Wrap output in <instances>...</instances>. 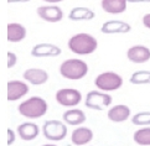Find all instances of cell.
Returning a JSON list of instances; mask_svg holds the SVG:
<instances>
[{"instance_id":"29","label":"cell","mask_w":150,"mask_h":146,"mask_svg":"<svg viewBox=\"0 0 150 146\" xmlns=\"http://www.w3.org/2000/svg\"><path fill=\"white\" fill-rule=\"evenodd\" d=\"M44 1H47V3H60V1H62V0H44Z\"/></svg>"},{"instance_id":"30","label":"cell","mask_w":150,"mask_h":146,"mask_svg":"<svg viewBox=\"0 0 150 146\" xmlns=\"http://www.w3.org/2000/svg\"><path fill=\"white\" fill-rule=\"evenodd\" d=\"M42 146H57V145H42Z\"/></svg>"},{"instance_id":"3","label":"cell","mask_w":150,"mask_h":146,"mask_svg":"<svg viewBox=\"0 0 150 146\" xmlns=\"http://www.w3.org/2000/svg\"><path fill=\"white\" fill-rule=\"evenodd\" d=\"M87 72H88L87 63L76 58L66 59L60 66V73L66 79H72V80L81 79L87 74Z\"/></svg>"},{"instance_id":"26","label":"cell","mask_w":150,"mask_h":146,"mask_svg":"<svg viewBox=\"0 0 150 146\" xmlns=\"http://www.w3.org/2000/svg\"><path fill=\"white\" fill-rule=\"evenodd\" d=\"M143 24H144V26H145V28L150 29V14H146V15L143 18Z\"/></svg>"},{"instance_id":"10","label":"cell","mask_w":150,"mask_h":146,"mask_svg":"<svg viewBox=\"0 0 150 146\" xmlns=\"http://www.w3.org/2000/svg\"><path fill=\"white\" fill-rule=\"evenodd\" d=\"M127 56L133 63H145L150 59V50L145 46H134L128 50Z\"/></svg>"},{"instance_id":"19","label":"cell","mask_w":150,"mask_h":146,"mask_svg":"<svg viewBox=\"0 0 150 146\" xmlns=\"http://www.w3.org/2000/svg\"><path fill=\"white\" fill-rule=\"evenodd\" d=\"M62 119L68 125H79L86 121V114L79 109H71L63 113Z\"/></svg>"},{"instance_id":"15","label":"cell","mask_w":150,"mask_h":146,"mask_svg":"<svg viewBox=\"0 0 150 146\" xmlns=\"http://www.w3.org/2000/svg\"><path fill=\"white\" fill-rule=\"evenodd\" d=\"M130 115V109L127 105H115L108 111V119L114 123L125 121Z\"/></svg>"},{"instance_id":"18","label":"cell","mask_w":150,"mask_h":146,"mask_svg":"<svg viewBox=\"0 0 150 146\" xmlns=\"http://www.w3.org/2000/svg\"><path fill=\"white\" fill-rule=\"evenodd\" d=\"M26 29L23 25L13 23L8 25V41L9 42H20L25 39Z\"/></svg>"},{"instance_id":"17","label":"cell","mask_w":150,"mask_h":146,"mask_svg":"<svg viewBox=\"0 0 150 146\" xmlns=\"http://www.w3.org/2000/svg\"><path fill=\"white\" fill-rule=\"evenodd\" d=\"M102 8L105 13L122 14L127 10V0H102Z\"/></svg>"},{"instance_id":"4","label":"cell","mask_w":150,"mask_h":146,"mask_svg":"<svg viewBox=\"0 0 150 146\" xmlns=\"http://www.w3.org/2000/svg\"><path fill=\"white\" fill-rule=\"evenodd\" d=\"M94 83L98 89L104 92H110V90H117L122 87L123 78L114 72H104L96 78Z\"/></svg>"},{"instance_id":"21","label":"cell","mask_w":150,"mask_h":146,"mask_svg":"<svg viewBox=\"0 0 150 146\" xmlns=\"http://www.w3.org/2000/svg\"><path fill=\"white\" fill-rule=\"evenodd\" d=\"M134 141L142 146H150V128L137 130L134 133Z\"/></svg>"},{"instance_id":"6","label":"cell","mask_w":150,"mask_h":146,"mask_svg":"<svg viewBox=\"0 0 150 146\" xmlns=\"http://www.w3.org/2000/svg\"><path fill=\"white\" fill-rule=\"evenodd\" d=\"M112 102H113V98L109 94L102 93L98 90L89 92L86 97V107L93 110H103L104 108L112 104Z\"/></svg>"},{"instance_id":"27","label":"cell","mask_w":150,"mask_h":146,"mask_svg":"<svg viewBox=\"0 0 150 146\" xmlns=\"http://www.w3.org/2000/svg\"><path fill=\"white\" fill-rule=\"evenodd\" d=\"M129 3H149L150 0H127Z\"/></svg>"},{"instance_id":"20","label":"cell","mask_w":150,"mask_h":146,"mask_svg":"<svg viewBox=\"0 0 150 146\" xmlns=\"http://www.w3.org/2000/svg\"><path fill=\"white\" fill-rule=\"evenodd\" d=\"M69 20L81 21V20H92L94 18V13L88 8H74L68 15Z\"/></svg>"},{"instance_id":"8","label":"cell","mask_w":150,"mask_h":146,"mask_svg":"<svg viewBox=\"0 0 150 146\" xmlns=\"http://www.w3.org/2000/svg\"><path fill=\"white\" fill-rule=\"evenodd\" d=\"M37 15L47 23H58L63 18L62 9L52 5V6H40L37 9Z\"/></svg>"},{"instance_id":"5","label":"cell","mask_w":150,"mask_h":146,"mask_svg":"<svg viewBox=\"0 0 150 146\" xmlns=\"http://www.w3.org/2000/svg\"><path fill=\"white\" fill-rule=\"evenodd\" d=\"M44 136L52 141H61L67 135V126L60 120H47L42 126Z\"/></svg>"},{"instance_id":"9","label":"cell","mask_w":150,"mask_h":146,"mask_svg":"<svg viewBox=\"0 0 150 146\" xmlns=\"http://www.w3.org/2000/svg\"><path fill=\"white\" fill-rule=\"evenodd\" d=\"M29 85L21 82V80H10L8 83V99L9 100H18L21 97L28 94Z\"/></svg>"},{"instance_id":"23","label":"cell","mask_w":150,"mask_h":146,"mask_svg":"<svg viewBox=\"0 0 150 146\" xmlns=\"http://www.w3.org/2000/svg\"><path fill=\"white\" fill-rule=\"evenodd\" d=\"M132 123L134 125H150V113L143 111L133 116Z\"/></svg>"},{"instance_id":"11","label":"cell","mask_w":150,"mask_h":146,"mask_svg":"<svg viewBox=\"0 0 150 146\" xmlns=\"http://www.w3.org/2000/svg\"><path fill=\"white\" fill-rule=\"evenodd\" d=\"M31 55L34 57H56L61 55V48L51 44H39L33 48Z\"/></svg>"},{"instance_id":"13","label":"cell","mask_w":150,"mask_h":146,"mask_svg":"<svg viewBox=\"0 0 150 146\" xmlns=\"http://www.w3.org/2000/svg\"><path fill=\"white\" fill-rule=\"evenodd\" d=\"M24 79H26L31 84L39 85V84H44V83L47 82L49 74H47V72L44 71V69L30 68V69H26V71L24 72Z\"/></svg>"},{"instance_id":"12","label":"cell","mask_w":150,"mask_h":146,"mask_svg":"<svg viewBox=\"0 0 150 146\" xmlns=\"http://www.w3.org/2000/svg\"><path fill=\"white\" fill-rule=\"evenodd\" d=\"M132 30L130 25L119 20H110L107 21L102 26V32L103 34H127Z\"/></svg>"},{"instance_id":"1","label":"cell","mask_w":150,"mask_h":146,"mask_svg":"<svg viewBox=\"0 0 150 146\" xmlns=\"http://www.w3.org/2000/svg\"><path fill=\"white\" fill-rule=\"evenodd\" d=\"M97 40L89 34H77L68 41V47L77 55H89L97 50Z\"/></svg>"},{"instance_id":"24","label":"cell","mask_w":150,"mask_h":146,"mask_svg":"<svg viewBox=\"0 0 150 146\" xmlns=\"http://www.w3.org/2000/svg\"><path fill=\"white\" fill-rule=\"evenodd\" d=\"M16 55L14 52H8V68H13L16 64Z\"/></svg>"},{"instance_id":"22","label":"cell","mask_w":150,"mask_h":146,"mask_svg":"<svg viewBox=\"0 0 150 146\" xmlns=\"http://www.w3.org/2000/svg\"><path fill=\"white\" fill-rule=\"evenodd\" d=\"M130 83L133 84H150V72L149 71H139L133 73L130 77Z\"/></svg>"},{"instance_id":"25","label":"cell","mask_w":150,"mask_h":146,"mask_svg":"<svg viewBox=\"0 0 150 146\" xmlns=\"http://www.w3.org/2000/svg\"><path fill=\"white\" fill-rule=\"evenodd\" d=\"M15 141V133L11 129H8V145H13Z\"/></svg>"},{"instance_id":"7","label":"cell","mask_w":150,"mask_h":146,"mask_svg":"<svg viewBox=\"0 0 150 146\" xmlns=\"http://www.w3.org/2000/svg\"><path fill=\"white\" fill-rule=\"evenodd\" d=\"M82 94L81 92L73 88H65L60 89L56 93V100L58 104L63 107H76L81 103Z\"/></svg>"},{"instance_id":"2","label":"cell","mask_w":150,"mask_h":146,"mask_svg":"<svg viewBox=\"0 0 150 146\" xmlns=\"http://www.w3.org/2000/svg\"><path fill=\"white\" fill-rule=\"evenodd\" d=\"M19 113L25 118L37 119L46 114L47 111V103L45 99L40 97H31L30 99L23 102L19 105Z\"/></svg>"},{"instance_id":"28","label":"cell","mask_w":150,"mask_h":146,"mask_svg":"<svg viewBox=\"0 0 150 146\" xmlns=\"http://www.w3.org/2000/svg\"><path fill=\"white\" fill-rule=\"evenodd\" d=\"M9 3H25V1H30V0H8Z\"/></svg>"},{"instance_id":"16","label":"cell","mask_w":150,"mask_h":146,"mask_svg":"<svg viewBox=\"0 0 150 146\" xmlns=\"http://www.w3.org/2000/svg\"><path fill=\"white\" fill-rule=\"evenodd\" d=\"M71 139L74 145H86L93 139V133L88 128H78L76 130H73Z\"/></svg>"},{"instance_id":"14","label":"cell","mask_w":150,"mask_h":146,"mask_svg":"<svg viewBox=\"0 0 150 146\" xmlns=\"http://www.w3.org/2000/svg\"><path fill=\"white\" fill-rule=\"evenodd\" d=\"M40 130H39V126L34 123H24L21 125L18 126V134L20 139L25 140V141H31L37 138Z\"/></svg>"}]
</instances>
